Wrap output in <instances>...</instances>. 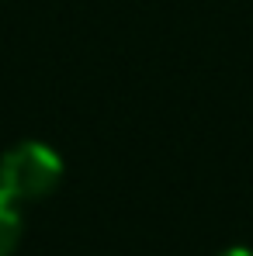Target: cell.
Returning <instances> with one entry per match:
<instances>
[{"label": "cell", "instance_id": "2", "mask_svg": "<svg viewBox=\"0 0 253 256\" xmlns=\"http://www.w3.org/2000/svg\"><path fill=\"white\" fill-rule=\"evenodd\" d=\"M21 239V214H18V201L4 194L0 187V256H11Z\"/></svg>", "mask_w": 253, "mask_h": 256}, {"label": "cell", "instance_id": "1", "mask_svg": "<svg viewBox=\"0 0 253 256\" xmlns=\"http://www.w3.org/2000/svg\"><path fill=\"white\" fill-rule=\"evenodd\" d=\"M63 176V160L42 142H21L0 156V187L14 201H42Z\"/></svg>", "mask_w": 253, "mask_h": 256}, {"label": "cell", "instance_id": "3", "mask_svg": "<svg viewBox=\"0 0 253 256\" xmlns=\"http://www.w3.org/2000/svg\"><path fill=\"white\" fill-rule=\"evenodd\" d=\"M218 256H253L250 250H225V253H218Z\"/></svg>", "mask_w": 253, "mask_h": 256}]
</instances>
